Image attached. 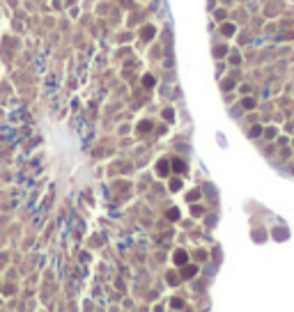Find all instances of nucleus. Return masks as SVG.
Instances as JSON below:
<instances>
[{"mask_svg": "<svg viewBox=\"0 0 294 312\" xmlns=\"http://www.w3.org/2000/svg\"><path fill=\"white\" fill-rule=\"evenodd\" d=\"M143 83H145L147 87H152V85H154V78H152V76H145V78H143Z\"/></svg>", "mask_w": 294, "mask_h": 312, "instance_id": "423d86ee", "label": "nucleus"}, {"mask_svg": "<svg viewBox=\"0 0 294 312\" xmlns=\"http://www.w3.org/2000/svg\"><path fill=\"white\" fill-rule=\"evenodd\" d=\"M223 32H225V35H232V32H234V26H230V23H227V26L223 28Z\"/></svg>", "mask_w": 294, "mask_h": 312, "instance_id": "0eeeda50", "label": "nucleus"}, {"mask_svg": "<svg viewBox=\"0 0 294 312\" xmlns=\"http://www.w3.org/2000/svg\"><path fill=\"white\" fill-rule=\"evenodd\" d=\"M163 117H165V120H173V110H170V108H168V110H163Z\"/></svg>", "mask_w": 294, "mask_h": 312, "instance_id": "9b49d317", "label": "nucleus"}, {"mask_svg": "<svg viewBox=\"0 0 294 312\" xmlns=\"http://www.w3.org/2000/svg\"><path fill=\"white\" fill-rule=\"evenodd\" d=\"M195 271H198V266H184V269H182V276H184V278H191V276H195Z\"/></svg>", "mask_w": 294, "mask_h": 312, "instance_id": "20e7f679", "label": "nucleus"}, {"mask_svg": "<svg viewBox=\"0 0 294 312\" xmlns=\"http://www.w3.org/2000/svg\"><path fill=\"white\" fill-rule=\"evenodd\" d=\"M253 106H255L253 99H244V108H253Z\"/></svg>", "mask_w": 294, "mask_h": 312, "instance_id": "6e6552de", "label": "nucleus"}, {"mask_svg": "<svg viewBox=\"0 0 294 312\" xmlns=\"http://www.w3.org/2000/svg\"><path fill=\"white\" fill-rule=\"evenodd\" d=\"M156 170H159V174H161V177H165V174H168V170H170V165L165 163V161H159V163H156Z\"/></svg>", "mask_w": 294, "mask_h": 312, "instance_id": "7ed1b4c3", "label": "nucleus"}, {"mask_svg": "<svg viewBox=\"0 0 294 312\" xmlns=\"http://www.w3.org/2000/svg\"><path fill=\"white\" fill-rule=\"evenodd\" d=\"M182 298H173V308H182Z\"/></svg>", "mask_w": 294, "mask_h": 312, "instance_id": "9d476101", "label": "nucleus"}, {"mask_svg": "<svg viewBox=\"0 0 294 312\" xmlns=\"http://www.w3.org/2000/svg\"><path fill=\"white\" fill-rule=\"evenodd\" d=\"M168 218H170V220H177V218H179V211H177V209H170V211H168Z\"/></svg>", "mask_w": 294, "mask_h": 312, "instance_id": "39448f33", "label": "nucleus"}, {"mask_svg": "<svg viewBox=\"0 0 294 312\" xmlns=\"http://www.w3.org/2000/svg\"><path fill=\"white\" fill-rule=\"evenodd\" d=\"M251 133H253V138H257L260 133H262V129H260V126H255V129H253V131H251Z\"/></svg>", "mask_w": 294, "mask_h": 312, "instance_id": "f8f14e48", "label": "nucleus"}, {"mask_svg": "<svg viewBox=\"0 0 294 312\" xmlns=\"http://www.w3.org/2000/svg\"><path fill=\"white\" fill-rule=\"evenodd\" d=\"M186 260H189V257H186V252H184V250H177V252H175V264L184 266V264H186Z\"/></svg>", "mask_w": 294, "mask_h": 312, "instance_id": "f257e3e1", "label": "nucleus"}, {"mask_svg": "<svg viewBox=\"0 0 294 312\" xmlns=\"http://www.w3.org/2000/svg\"><path fill=\"white\" fill-rule=\"evenodd\" d=\"M173 170H175L177 174H184V172H186V165H184L179 158H175V161H173Z\"/></svg>", "mask_w": 294, "mask_h": 312, "instance_id": "f03ea898", "label": "nucleus"}, {"mask_svg": "<svg viewBox=\"0 0 294 312\" xmlns=\"http://www.w3.org/2000/svg\"><path fill=\"white\" fill-rule=\"evenodd\" d=\"M179 186H182V184L177 182V179H173V182H170V188H173V191H177V188H179Z\"/></svg>", "mask_w": 294, "mask_h": 312, "instance_id": "1a4fd4ad", "label": "nucleus"}]
</instances>
